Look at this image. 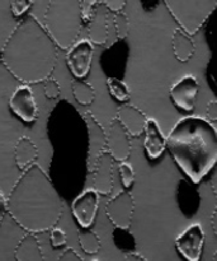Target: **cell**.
Masks as SVG:
<instances>
[{"mask_svg":"<svg viewBox=\"0 0 217 261\" xmlns=\"http://www.w3.org/2000/svg\"><path fill=\"white\" fill-rule=\"evenodd\" d=\"M198 92H200V83L195 75L182 76L178 79L169 89V96L173 103L178 109L185 112H191L195 110L196 101H197Z\"/></svg>","mask_w":217,"mask_h":261,"instance_id":"obj_9","label":"cell"},{"mask_svg":"<svg viewBox=\"0 0 217 261\" xmlns=\"http://www.w3.org/2000/svg\"><path fill=\"white\" fill-rule=\"evenodd\" d=\"M63 212L64 204L57 190L37 163L23 171L8 196V213L29 233L51 231Z\"/></svg>","mask_w":217,"mask_h":261,"instance_id":"obj_2","label":"cell"},{"mask_svg":"<svg viewBox=\"0 0 217 261\" xmlns=\"http://www.w3.org/2000/svg\"><path fill=\"white\" fill-rule=\"evenodd\" d=\"M83 23L81 0H48L45 27L61 50H69L76 42Z\"/></svg>","mask_w":217,"mask_h":261,"instance_id":"obj_4","label":"cell"},{"mask_svg":"<svg viewBox=\"0 0 217 261\" xmlns=\"http://www.w3.org/2000/svg\"><path fill=\"white\" fill-rule=\"evenodd\" d=\"M50 240H51V245H52V247L58 249V247H63L66 245V233L61 228L53 227V228L51 229Z\"/></svg>","mask_w":217,"mask_h":261,"instance_id":"obj_28","label":"cell"},{"mask_svg":"<svg viewBox=\"0 0 217 261\" xmlns=\"http://www.w3.org/2000/svg\"><path fill=\"white\" fill-rule=\"evenodd\" d=\"M109 17L111 12L104 4L99 3L96 10L91 14L90 19L88 20V32L89 40L94 45H106L109 36Z\"/></svg>","mask_w":217,"mask_h":261,"instance_id":"obj_15","label":"cell"},{"mask_svg":"<svg viewBox=\"0 0 217 261\" xmlns=\"http://www.w3.org/2000/svg\"><path fill=\"white\" fill-rule=\"evenodd\" d=\"M134 196L127 190L119 191L109 199L106 205V213L114 227L119 229H129L134 217Z\"/></svg>","mask_w":217,"mask_h":261,"instance_id":"obj_7","label":"cell"},{"mask_svg":"<svg viewBox=\"0 0 217 261\" xmlns=\"http://www.w3.org/2000/svg\"><path fill=\"white\" fill-rule=\"evenodd\" d=\"M118 172L121 176V182L125 188H130V186L134 184L135 180V170L129 162L123 161V162H119L118 165Z\"/></svg>","mask_w":217,"mask_h":261,"instance_id":"obj_25","label":"cell"},{"mask_svg":"<svg viewBox=\"0 0 217 261\" xmlns=\"http://www.w3.org/2000/svg\"><path fill=\"white\" fill-rule=\"evenodd\" d=\"M206 119L210 120L211 122L217 121V101H210L206 109Z\"/></svg>","mask_w":217,"mask_h":261,"instance_id":"obj_33","label":"cell"},{"mask_svg":"<svg viewBox=\"0 0 217 261\" xmlns=\"http://www.w3.org/2000/svg\"><path fill=\"white\" fill-rule=\"evenodd\" d=\"M205 229L201 223L188 226L175 239V247L180 256L187 261H200L205 246Z\"/></svg>","mask_w":217,"mask_h":261,"instance_id":"obj_6","label":"cell"},{"mask_svg":"<svg viewBox=\"0 0 217 261\" xmlns=\"http://www.w3.org/2000/svg\"><path fill=\"white\" fill-rule=\"evenodd\" d=\"M84 119H85L86 126L89 130V167L93 168L94 163L98 160L99 155L102 153H104L107 150V132L103 129L101 124L98 122V120L90 114V112H86L84 115Z\"/></svg>","mask_w":217,"mask_h":261,"instance_id":"obj_14","label":"cell"},{"mask_svg":"<svg viewBox=\"0 0 217 261\" xmlns=\"http://www.w3.org/2000/svg\"><path fill=\"white\" fill-rule=\"evenodd\" d=\"M213 173L212 177H211V186H212L213 194H215V199H216V205H215V211H213L212 217H211V223H212V229L215 232V236L217 239V165L213 168Z\"/></svg>","mask_w":217,"mask_h":261,"instance_id":"obj_29","label":"cell"},{"mask_svg":"<svg viewBox=\"0 0 217 261\" xmlns=\"http://www.w3.org/2000/svg\"><path fill=\"white\" fill-rule=\"evenodd\" d=\"M71 91H73L74 98L81 105H90L96 99V91L93 86L83 79H74L71 82Z\"/></svg>","mask_w":217,"mask_h":261,"instance_id":"obj_21","label":"cell"},{"mask_svg":"<svg viewBox=\"0 0 217 261\" xmlns=\"http://www.w3.org/2000/svg\"><path fill=\"white\" fill-rule=\"evenodd\" d=\"M33 0H10V10L14 17H22L30 9Z\"/></svg>","mask_w":217,"mask_h":261,"instance_id":"obj_26","label":"cell"},{"mask_svg":"<svg viewBox=\"0 0 217 261\" xmlns=\"http://www.w3.org/2000/svg\"><path fill=\"white\" fill-rule=\"evenodd\" d=\"M123 261H147L145 257H142L141 255H137V254H127L125 256Z\"/></svg>","mask_w":217,"mask_h":261,"instance_id":"obj_35","label":"cell"},{"mask_svg":"<svg viewBox=\"0 0 217 261\" xmlns=\"http://www.w3.org/2000/svg\"><path fill=\"white\" fill-rule=\"evenodd\" d=\"M113 24L117 40H123V38H126L130 31V22L127 15L122 12L114 13Z\"/></svg>","mask_w":217,"mask_h":261,"instance_id":"obj_24","label":"cell"},{"mask_svg":"<svg viewBox=\"0 0 217 261\" xmlns=\"http://www.w3.org/2000/svg\"><path fill=\"white\" fill-rule=\"evenodd\" d=\"M94 56V43L90 40L76 41L68 50L66 63L75 78L83 79L88 75Z\"/></svg>","mask_w":217,"mask_h":261,"instance_id":"obj_8","label":"cell"},{"mask_svg":"<svg viewBox=\"0 0 217 261\" xmlns=\"http://www.w3.org/2000/svg\"><path fill=\"white\" fill-rule=\"evenodd\" d=\"M78 237L81 249L86 254L94 255L101 250V240L96 232L89 231L88 228H83V231L79 232Z\"/></svg>","mask_w":217,"mask_h":261,"instance_id":"obj_22","label":"cell"},{"mask_svg":"<svg viewBox=\"0 0 217 261\" xmlns=\"http://www.w3.org/2000/svg\"><path fill=\"white\" fill-rule=\"evenodd\" d=\"M38 157V149L35 143L28 137L18 139L14 148V161L20 171H25L36 162Z\"/></svg>","mask_w":217,"mask_h":261,"instance_id":"obj_19","label":"cell"},{"mask_svg":"<svg viewBox=\"0 0 217 261\" xmlns=\"http://www.w3.org/2000/svg\"><path fill=\"white\" fill-rule=\"evenodd\" d=\"M117 120L123 125L131 137H139L145 132L147 117L137 107L132 105H122L117 111Z\"/></svg>","mask_w":217,"mask_h":261,"instance_id":"obj_16","label":"cell"},{"mask_svg":"<svg viewBox=\"0 0 217 261\" xmlns=\"http://www.w3.org/2000/svg\"><path fill=\"white\" fill-rule=\"evenodd\" d=\"M167 148L192 182L202 181L217 165V129L210 120L185 116L167 137Z\"/></svg>","mask_w":217,"mask_h":261,"instance_id":"obj_3","label":"cell"},{"mask_svg":"<svg viewBox=\"0 0 217 261\" xmlns=\"http://www.w3.org/2000/svg\"><path fill=\"white\" fill-rule=\"evenodd\" d=\"M58 46L35 15H27L8 37L2 50L7 70L24 84L45 82L57 64Z\"/></svg>","mask_w":217,"mask_h":261,"instance_id":"obj_1","label":"cell"},{"mask_svg":"<svg viewBox=\"0 0 217 261\" xmlns=\"http://www.w3.org/2000/svg\"><path fill=\"white\" fill-rule=\"evenodd\" d=\"M101 0H81V8H83V19L84 22H88L90 19L91 14L96 10L97 5Z\"/></svg>","mask_w":217,"mask_h":261,"instance_id":"obj_30","label":"cell"},{"mask_svg":"<svg viewBox=\"0 0 217 261\" xmlns=\"http://www.w3.org/2000/svg\"><path fill=\"white\" fill-rule=\"evenodd\" d=\"M212 261H217V252L215 255H213V259H212Z\"/></svg>","mask_w":217,"mask_h":261,"instance_id":"obj_36","label":"cell"},{"mask_svg":"<svg viewBox=\"0 0 217 261\" xmlns=\"http://www.w3.org/2000/svg\"><path fill=\"white\" fill-rule=\"evenodd\" d=\"M103 4L108 8L109 12L112 13H117V12H122V9L126 5L127 0H102Z\"/></svg>","mask_w":217,"mask_h":261,"instance_id":"obj_31","label":"cell"},{"mask_svg":"<svg viewBox=\"0 0 217 261\" xmlns=\"http://www.w3.org/2000/svg\"><path fill=\"white\" fill-rule=\"evenodd\" d=\"M131 135L116 117L107 130V152L116 162H123L131 154Z\"/></svg>","mask_w":217,"mask_h":261,"instance_id":"obj_10","label":"cell"},{"mask_svg":"<svg viewBox=\"0 0 217 261\" xmlns=\"http://www.w3.org/2000/svg\"><path fill=\"white\" fill-rule=\"evenodd\" d=\"M114 158L108 152L102 153L94 163L93 168V189L99 194L107 195L113 188V167Z\"/></svg>","mask_w":217,"mask_h":261,"instance_id":"obj_13","label":"cell"},{"mask_svg":"<svg viewBox=\"0 0 217 261\" xmlns=\"http://www.w3.org/2000/svg\"><path fill=\"white\" fill-rule=\"evenodd\" d=\"M182 30L196 35L217 8V0H163Z\"/></svg>","mask_w":217,"mask_h":261,"instance_id":"obj_5","label":"cell"},{"mask_svg":"<svg viewBox=\"0 0 217 261\" xmlns=\"http://www.w3.org/2000/svg\"><path fill=\"white\" fill-rule=\"evenodd\" d=\"M107 88L114 99L119 102H126L130 98V89L123 81L117 78L107 79Z\"/></svg>","mask_w":217,"mask_h":261,"instance_id":"obj_23","label":"cell"},{"mask_svg":"<svg viewBox=\"0 0 217 261\" xmlns=\"http://www.w3.org/2000/svg\"><path fill=\"white\" fill-rule=\"evenodd\" d=\"M9 107L20 120L25 122H33L37 119L38 109L35 94L28 84L19 86L9 99Z\"/></svg>","mask_w":217,"mask_h":261,"instance_id":"obj_12","label":"cell"},{"mask_svg":"<svg viewBox=\"0 0 217 261\" xmlns=\"http://www.w3.org/2000/svg\"><path fill=\"white\" fill-rule=\"evenodd\" d=\"M61 93V88L60 84L56 79L53 78H48L45 81V96L47 97L48 99H56L58 98Z\"/></svg>","mask_w":217,"mask_h":261,"instance_id":"obj_27","label":"cell"},{"mask_svg":"<svg viewBox=\"0 0 217 261\" xmlns=\"http://www.w3.org/2000/svg\"><path fill=\"white\" fill-rule=\"evenodd\" d=\"M57 261H84L79 256L78 252L73 249H66L63 254L58 256Z\"/></svg>","mask_w":217,"mask_h":261,"instance_id":"obj_32","label":"cell"},{"mask_svg":"<svg viewBox=\"0 0 217 261\" xmlns=\"http://www.w3.org/2000/svg\"><path fill=\"white\" fill-rule=\"evenodd\" d=\"M14 257L17 261H45L42 249L36 237V233L28 232L18 242L14 251Z\"/></svg>","mask_w":217,"mask_h":261,"instance_id":"obj_18","label":"cell"},{"mask_svg":"<svg viewBox=\"0 0 217 261\" xmlns=\"http://www.w3.org/2000/svg\"><path fill=\"white\" fill-rule=\"evenodd\" d=\"M98 208L99 193L96 189H88L73 201L71 212L81 228H89L96 221Z\"/></svg>","mask_w":217,"mask_h":261,"instance_id":"obj_11","label":"cell"},{"mask_svg":"<svg viewBox=\"0 0 217 261\" xmlns=\"http://www.w3.org/2000/svg\"><path fill=\"white\" fill-rule=\"evenodd\" d=\"M144 147L151 160H158L167 148V138L155 119H147L145 125Z\"/></svg>","mask_w":217,"mask_h":261,"instance_id":"obj_17","label":"cell"},{"mask_svg":"<svg viewBox=\"0 0 217 261\" xmlns=\"http://www.w3.org/2000/svg\"><path fill=\"white\" fill-rule=\"evenodd\" d=\"M5 213H8V199L5 198L3 191L0 190V223L4 219Z\"/></svg>","mask_w":217,"mask_h":261,"instance_id":"obj_34","label":"cell"},{"mask_svg":"<svg viewBox=\"0 0 217 261\" xmlns=\"http://www.w3.org/2000/svg\"><path fill=\"white\" fill-rule=\"evenodd\" d=\"M93 261H97V260H93Z\"/></svg>","mask_w":217,"mask_h":261,"instance_id":"obj_37","label":"cell"},{"mask_svg":"<svg viewBox=\"0 0 217 261\" xmlns=\"http://www.w3.org/2000/svg\"><path fill=\"white\" fill-rule=\"evenodd\" d=\"M172 45L175 58L179 61H182V63L190 60L196 51V45L191 35L180 27L177 28L174 33H173Z\"/></svg>","mask_w":217,"mask_h":261,"instance_id":"obj_20","label":"cell"}]
</instances>
